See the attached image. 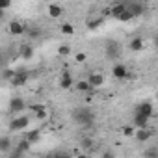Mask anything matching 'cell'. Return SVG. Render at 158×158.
<instances>
[{"label": "cell", "mask_w": 158, "mask_h": 158, "mask_svg": "<svg viewBox=\"0 0 158 158\" xmlns=\"http://www.w3.org/2000/svg\"><path fill=\"white\" fill-rule=\"evenodd\" d=\"M47 108L43 106V104H39V108L35 110V119H47Z\"/></svg>", "instance_id": "cb8c5ba5"}, {"label": "cell", "mask_w": 158, "mask_h": 158, "mask_svg": "<svg viewBox=\"0 0 158 158\" xmlns=\"http://www.w3.org/2000/svg\"><path fill=\"white\" fill-rule=\"evenodd\" d=\"M86 60H88V56H86L84 52H76V54H74V61H78V63H84Z\"/></svg>", "instance_id": "83f0119b"}, {"label": "cell", "mask_w": 158, "mask_h": 158, "mask_svg": "<svg viewBox=\"0 0 158 158\" xmlns=\"http://www.w3.org/2000/svg\"><path fill=\"white\" fill-rule=\"evenodd\" d=\"M132 19H134V17H132V15H130V11L127 10V11H125V13H123L117 21H121V23H128V21H132Z\"/></svg>", "instance_id": "f1b7e54d"}, {"label": "cell", "mask_w": 158, "mask_h": 158, "mask_svg": "<svg viewBox=\"0 0 158 158\" xmlns=\"http://www.w3.org/2000/svg\"><path fill=\"white\" fill-rule=\"evenodd\" d=\"M143 158H158V145H151L143 151Z\"/></svg>", "instance_id": "ffe728a7"}, {"label": "cell", "mask_w": 158, "mask_h": 158, "mask_svg": "<svg viewBox=\"0 0 158 158\" xmlns=\"http://www.w3.org/2000/svg\"><path fill=\"white\" fill-rule=\"evenodd\" d=\"M95 147V141L91 139V138H82V149H86V151H91Z\"/></svg>", "instance_id": "d4e9b609"}, {"label": "cell", "mask_w": 158, "mask_h": 158, "mask_svg": "<svg viewBox=\"0 0 158 158\" xmlns=\"http://www.w3.org/2000/svg\"><path fill=\"white\" fill-rule=\"evenodd\" d=\"M60 88H61V89H71V88H74V80H73V76H71L69 71H63V73H61Z\"/></svg>", "instance_id": "9c48e42d"}, {"label": "cell", "mask_w": 158, "mask_h": 158, "mask_svg": "<svg viewBox=\"0 0 158 158\" xmlns=\"http://www.w3.org/2000/svg\"><path fill=\"white\" fill-rule=\"evenodd\" d=\"M26 82H28V73H26L24 69L15 71V74H13V78H11V84H13L15 88H19V86H24Z\"/></svg>", "instance_id": "ba28073f"}, {"label": "cell", "mask_w": 158, "mask_h": 158, "mask_svg": "<svg viewBox=\"0 0 158 158\" xmlns=\"http://www.w3.org/2000/svg\"><path fill=\"white\" fill-rule=\"evenodd\" d=\"M127 10H128V2H117V4L112 6V17L114 19H119Z\"/></svg>", "instance_id": "7c38bea8"}, {"label": "cell", "mask_w": 158, "mask_h": 158, "mask_svg": "<svg viewBox=\"0 0 158 158\" xmlns=\"http://www.w3.org/2000/svg\"><path fill=\"white\" fill-rule=\"evenodd\" d=\"M30 147H32V143H30V141H28L26 138H24V139H21V141L17 143V149H19V151H23V152H26V151H28Z\"/></svg>", "instance_id": "484cf974"}, {"label": "cell", "mask_w": 158, "mask_h": 158, "mask_svg": "<svg viewBox=\"0 0 158 158\" xmlns=\"http://www.w3.org/2000/svg\"><path fill=\"white\" fill-rule=\"evenodd\" d=\"M43 158H58V156H56V152H50V154H47V156H43Z\"/></svg>", "instance_id": "d590c367"}, {"label": "cell", "mask_w": 158, "mask_h": 158, "mask_svg": "<svg viewBox=\"0 0 158 158\" xmlns=\"http://www.w3.org/2000/svg\"><path fill=\"white\" fill-rule=\"evenodd\" d=\"M23 154H24V152H23V151H19V149L15 147V149H13V152L10 154V158H23Z\"/></svg>", "instance_id": "1f68e13d"}, {"label": "cell", "mask_w": 158, "mask_h": 158, "mask_svg": "<svg viewBox=\"0 0 158 158\" xmlns=\"http://www.w3.org/2000/svg\"><path fill=\"white\" fill-rule=\"evenodd\" d=\"M0 151L2 152H10L11 151V139L8 136H2V139H0Z\"/></svg>", "instance_id": "44dd1931"}, {"label": "cell", "mask_w": 158, "mask_h": 158, "mask_svg": "<svg viewBox=\"0 0 158 158\" xmlns=\"http://www.w3.org/2000/svg\"><path fill=\"white\" fill-rule=\"evenodd\" d=\"M19 54H21L23 60H30V58L34 56V47H32V43H23L21 48H19Z\"/></svg>", "instance_id": "4fadbf2b"}, {"label": "cell", "mask_w": 158, "mask_h": 158, "mask_svg": "<svg viewBox=\"0 0 158 158\" xmlns=\"http://www.w3.org/2000/svg\"><path fill=\"white\" fill-rule=\"evenodd\" d=\"M69 52H71L69 45H60V48H58V54H60V56H67Z\"/></svg>", "instance_id": "f546056e"}, {"label": "cell", "mask_w": 158, "mask_h": 158, "mask_svg": "<svg viewBox=\"0 0 158 158\" xmlns=\"http://www.w3.org/2000/svg\"><path fill=\"white\" fill-rule=\"evenodd\" d=\"M60 32L65 34V35H73L74 34V26L71 23H63V24H60Z\"/></svg>", "instance_id": "603a6c76"}, {"label": "cell", "mask_w": 158, "mask_h": 158, "mask_svg": "<svg viewBox=\"0 0 158 158\" xmlns=\"http://www.w3.org/2000/svg\"><path fill=\"white\" fill-rule=\"evenodd\" d=\"M48 15H50L52 19H58L60 15H63V8H61L60 4H50V6H48Z\"/></svg>", "instance_id": "ac0fdd59"}, {"label": "cell", "mask_w": 158, "mask_h": 158, "mask_svg": "<svg viewBox=\"0 0 158 158\" xmlns=\"http://www.w3.org/2000/svg\"><path fill=\"white\" fill-rule=\"evenodd\" d=\"M123 134L125 136H136V130H134V127H125L123 128Z\"/></svg>", "instance_id": "4dcf8cb0"}, {"label": "cell", "mask_w": 158, "mask_h": 158, "mask_svg": "<svg viewBox=\"0 0 158 158\" xmlns=\"http://www.w3.org/2000/svg\"><path fill=\"white\" fill-rule=\"evenodd\" d=\"M30 127V117L26 115H21V117H15L10 121V130L11 132H21V130H26Z\"/></svg>", "instance_id": "7a4b0ae2"}, {"label": "cell", "mask_w": 158, "mask_h": 158, "mask_svg": "<svg viewBox=\"0 0 158 158\" xmlns=\"http://www.w3.org/2000/svg\"><path fill=\"white\" fill-rule=\"evenodd\" d=\"M39 138H41V132H39V130H35V128H34V130H30V132L26 134V139H28L32 145H34V143H37V141H39Z\"/></svg>", "instance_id": "7402d4cb"}, {"label": "cell", "mask_w": 158, "mask_h": 158, "mask_svg": "<svg viewBox=\"0 0 158 158\" xmlns=\"http://www.w3.org/2000/svg\"><path fill=\"white\" fill-rule=\"evenodd\" d=\"M138 141H141V143H145V141H149L151 138H152V130L151 128H139V130H136V136H134Z\"/></svg>", "instance_id": "5bb4252c"}, {"label": "cell", "mask_w": 158, "mask_h": 158, "mask_svg": "<svg viewBox=\"0 0 158 158\" xmlns=\"http://www.w3.org/2000/svg\"><path fill=\"white\" fill-rule=\"evenodd\" d=\"M128 47H130V50L138 52V50H141V48H143V39H141V37H134V39H130Z\"/></svg>", "instance_id": "d6986e66"}, {"label": "cell", "mask_w": 158, "mask_h": 158, "mask_svg": "<svg viewBox=\"0 0 158 158\" xmlns=\"http://www.w3.org/2000/svg\"><path fill=\"white\" fill-rule=\"evenodd\" d=\"M134 127L139 130V128H149V117L145 115H139V114H134Z\"/></svg>", "instance_id": "9a60e30c"}, {"label": "cell", "mask_w": 158, "mask_h": 158, "mask_svg": "<svg viewBox=\"0 0 158 158\" xmlns=\"http://www.w3.org/2000/svg\"><path fill=\"white\" fill-rule=\"evenodd\" d=\"M10 32H11L13 35H23V34L26 32V28H24L19 21H11V23H10Z\"/></svg>", "instance_id": "2e32d148"}, {"label": "cell", "mask_w": 158, "mask_h": 158, "mask_svg": "<svg viewBox=\"0 0 158 158\" xmlns=\"http://www.w3.org/2000/svg\"><path fill=\"white\" fill-rule=\"evenodd\" d=\"M102 24H104V17H102V15H97V17L89 15V17H88V21H86V26H88V30H91V32L99 30Z\"/></svg>", "instance_id": "52a82bcc"}, {"label": "cell", "mask_w": 158, "mask_h": 158, "mask_svg": "<svg viewBox=\"0 0 158 158\" xmlns=\"http://www.w3.org/2000/svg\"><path fill=\"white\" fill-rule=\"evenodd\" d=\"M128 11H130V15L136 19V17L143 15V11H145V6H143L141 2H138V0H134V2H128Z\"/></svg>", "instance_id": "30bf717a"}, {"label": "cell", "mask_w": 158, "mask_h": 158, "mask_svg": "<svg viewBox=\"0 0 158 158\" xmlns=\"http://www.w3.org/2000/svg\"><path fill=\"white\" fill-rule=\"evenodd\" d=\"M26 34H28V37H30V39H35V37H39V35H41L39 28H26Z\"/></svg>", "instance_id": "4316f807"}, {"label": "cell", "mask_w": 158, "mask_h": 158, "mask_svg": "<svg viewBox=\"0 0 158 158\" xmlns=\"http://www.w3.org/2000/svg\"><path fill=\"white\" fill-rule=\"evenodd\" d=\"M74 158H89V156H88V154H84V152H78Z\"/></svg>", "instance_id": "e575fe53"}, {"label": "cell", "mask_w": 158, "mask_h": 158, "mask_svg": "<svg viewBox=\"0 0 158 158\" xmlns=\"http://www.w3.org/2000/svg\"><path fill=\"white\" fill-rule=\"evenodd\" d=\"M152 112H154V108H152V104H151V101H143V102H139V104L136 106V110H134V114H139V115H145V117H149V119H151V115H152Z\"/></svg>", "instance_id": "277c9868"}, {"label": "cell", "mask_w": 158, "mask_h": 158, "mask_svg": "<svg viewBox=\"0 0 158 158\" xmlns=\"http://www.w3.org/2000/svg\"><path fill=\"white\" fill-rule=\"evenodd\" d=\"M24 108H26V104H24V101H23L21 97H15V99L10 101V112H11V114H19V112H23Z\"/></svg>", "instance_id": "8fae6325"}, {"label": "cell", "mask_w": 158, "mask_h": 158, "mask_svg": "<svg viewBox=\"0 0 158 158\" xmlns=\"http://www.w3.org/2000/svg\"><path fill=\"white\" fill-rule=\"evenodd\" d=\"M86 80L89 82V86H91L93 89H97V88L104 86V74H102V73H89V76L86 78Z\"/></svg>", "instance_id": "5b68a950"}, {"label": "cell", "mask_w": 158, "mask_h": 158, "mask_svg": "<svg viewBox=\"0 0 158 158\" xmlns=\"http://www.w3.org/2000/svg\"><path fill=\"white\" fill-rule=\"evenodd\" d=\"M73 121H74L76 125H80V127L88 128V127H91V125L95 123V112H93L89 106L76 108V110L73 112Z\"/></svg>", "instance_id": "6da1fadb"}, {"label": "cell", "mask_w": 158, "mask_h": 158, "mask_svg": "<svg viewBox=\"0 0 158 158\" xmlns=\"http://www.w3.org/2000/svg\"><path fill=\"white\" fill-rule=\"evenodd\" d=\"M156 97H158V95H156Z\"/></svg>", "instance_id": "74e56055"}, {"label": "cell", "mask_w": 158, "mask_h": 158, "mask_svg": "<svg viewBox=\"0 0 158 158\" xmlns=\"http://www.w3.org/2000/svg\"><path fill=\"white\" fill-rule=\"evenodd\" d=\"M101 15L106 19V17H112V8H104L102 11H101Z\"/></svg>", "instance_id": "d6a6232c"}, {"label": "cell", "mask_w": 158, "mask_h": 158, "mask_svg": "<svg viewBox=\"0 0 158 158\" xmlns=\"http://www.w3.org/2000/svg\"><path fill=\"white\" fill-rule=\"evenodd\" d=\"M112 74H114V78H117V80H123V78H130V73H128L127 65H123V63H115L114 69H112Z\"/></svg>", "instance_id": "8992f818"}, {"label": "cell", "mask_w": 158, "mask_h": 158, "mask_svg": "<svg viewBox=\"0 0 158 158\" xmlns=\"http://www.w3.org/2000/svg\"><path fill=\"white\" fill-rule=\"evenodd\" d=\"M104 54L108 60H117L121 56V45L117 41H108L104 45Z\"/></svg>", "instance_id": "3957f363"}, {"label": "cell", "mask_w": 158, "mask_h": 158, "mask_svg": "<svg viewBox=\"0 0 158 158\" xmlns=\"http://www.w3.org/2000/svg\"><path fill=\"white\" fill-rule=\"evenodd\" d=\"M74 89H76L78 93H89L93 88L89 86V82H88V80H78V82L74 84Z\"/></svg>", "instance_id": "e0dca14e"}, {"label": "cell", "mask_w": 158, "mask_h": 158, "mask_svg": "<svg viewBox=\"0 0 158 158\" xmlns=\"http://www.w3.org/2000/svg\"><path fill=\"white\" fill-rule=\"evenodd\" d=\"M101 158H114V152H112V151H104Z\"/></svg>", "instance_id": "836d02e7"}, {"label": "cell", "mask_w": 158, "mask_h": 158, "mask_svg": "<svg viewBox=\"0 0 158 158\" xmlns=\"http://www.w3.org/2000/svg\"><path fill=\"white\" fill-rule=\"evenodd\" d=\"M154 47L158 48V34H156V37H154Z\"/></svg>", "instance_id": "8d00e7d4"}]
</instances>
